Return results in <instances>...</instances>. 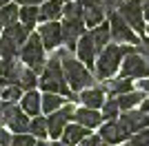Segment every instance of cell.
<instances>
[{
  "label": "cell",
  "mask_w": 149,
  "mask_h": 146,
  "mask_svg": "<svg viewBox=\"0 0 149 146\" xmlns=\"http://www.w3.org/2000/svg\"><path fill=\"white\" fill-rule=\"evenodd\" d=\"M145 18L149 20V7H145Z\"/></svg>",
  "instance_id": "obj_44"
},
{
  "label": "cell",
  "mask_w": 149,
  "mask_h": 146,
  "mask_svg": "<svg viewBox=\"0 0 149 146\" xmlns=\"http://www.w3.org/2000/svg\"><path fill=\"white\" fill-rule=\"evenodd\" d=\"M87 135H89V128L76 122V124H67V126H65V131H62V140L76 146V144H80Z\"/></svg>",
  "instance_id": "obj_20"
},
{
  "label": "cell",
  "mask_w": 149,
  "mask_h": 146,
  "mask_svg": "<svg viewBox=\"0 0 149 146\" xmlns=\"http://www.w3.org/2000/svg\"><path fill=\"white\" fill-rule=\"evenodd\" d=\"M5 38H9L11 42H16L20 47V44H25L27 42V38L31 36V29H27L25 24H18V22H13L9 24V27H5V33H2Z\"/></svg>",
  "instance_id": "obj_22"
},
{
  "label": "cell",
  "mask_w": 149,
  "mask_h": 146,
  "mask_svg": "<svg viewBox=\"0 0 149 146\" xmlns=\"http://www.w3.org/2000/svg\"><path fill=\"white\" fill-rule=\"evenodd\" d=\"M89 33H91V40H93V44H96V51H98V53L109 44V40H111V27H109V22H100L98 27H93Z\"/></svg>",
  "instance_id": "obj_18"
},
{
  "label": "cell",
  "mask_w": 149,
  "mask_h": 146,
  "mask_svg": "<svg viewBox=\"0 0 149 146\" xmlns=\"http://www.w3.org/2000/svg\"><path fill=\"white\" fill-rule=\"evenodd\" d=\"M74 120L78 122V124H82V126L87 128H96L102 124V113H98V109H89V106H82V109H76V115Z\"/></svg>",
  "instance_id": "obj_16"
},
{
  "label": "cell",
  "mask_w": 149,
  "mask_h": 146,
  "mask_svg": "<svg viewBox=\"0 0 149 146\" xmlns=\"http://www.w3.org/2000/svg\"><path fill=\"white\" fill-rule=\"evenodd\" d=\"M76 102H80L82 106H89V109H102V104H105V89L102 86H87V89L80 91Z\"/></svg>",
  "instance_id": "obj_15"
},
{
  "label": "cell",
  "mask_w": 149,
  "mask_h": 146,
  "mask_svg": "<svg viewBox=\"0 0 149 146\" xmlns=\"http://www.w3.org/2000/svg\"><path fill=\"white\" fill-rule=\"evenodd\" d=\"M100 137L107 142V144H120L129 137V133L125 131V126L120 124V120H107V124H100Z\"/></svg>",
  "instance_id": "obj_13"
},
{
  "label": "cell",
  "mask_w": 149,
  "mask_h": 146,
  "mask_svg": "<svg viewBox=\"0 0 149 146\" xmlns=\"http://www.w3.org/2000/svg\"><path fill=\"white\" fill-rule=\"evenodd\" d=\"M62 7H65V0H45L42 7H40V20H58L62 16Z\"/></svg>",
  "instance_id": "obj_21"
},
{
  "label": "cell",
  "mask_w": 149,
  "mask_h": 146,
  "mask_svg": "<svg viewBox=\"0 0 149 146\" xmlns=\"http://www.w3.org/2000/svg\"><path fill=\"white\" fill-rule=\"evenodd\" d=\"M51 146H74V144H69V142H65V140H54V144H51Z\"/></svg>",
  "instance_id": "obj_42"
},
{
  "label": "cell",
  "mask_w": 149,
  "mask_h": 146,
  "mask_svg": "<svg viewBox=\"0 0 149 146\" xmlns=\"http://www.w3.org/2000/svg\"><path fill=\"white\" fill-rule=\"evenodd\" d=\"M147 33H149V27H147Z\"/></svg>",
  "instance_id": "obj_47"
},
{
  "label": "cell",
  "mask_w": 149,
  "mask_h": 146,
  "mask_svg": "<svg viewBox=\"0 0 149 146\" xmlns=\"http://www.w3.org/2000/svg\"><path fill=\"white\" fill-rule=\"evenodd\" d=\"M82 18H85V24L93 29V27H98L100 22H105V18H107V11L102 9V7H98L96 2H93V5L85 7V13H82Z\"/></svg>",
  "instance_id": "obj_23"
},
{
  "label": "cell",
  "mask_w": 149,
  "mask_h": 146,
  "mask_svg": "<svg viewBox=\"0 0 149 146\" xmlns=\"http://www.w3.org/2000/svg\"><path fill=\"white\" fill-rule=\"evenodd\" d=\"M0 124H5V100H0Z\"/></svg>",
  "instance_id": "obj_40"
},
{
  "label": "cell",
  "mask_w": 149,
  "mask_h": 146,
  "mask_svg": "<svg viewBox=\"0 0 149 146\" xmlns=\"http://www.w3.org/2000/svg\"><path fill=\"white\" fill-rule=\"evenodd\" d=\"M145 97H147V93H145V91H127V93H123V95L118 97L120 111H129V109L140 106V102H143Z\"/></svg>",
  "instance_id": "obj_24"
},
{
  "label": "cell",
  "mask_w": 149,
  "mask_h": 146,
  "mask_svg": "<svg viewBox=\"0 0 149 146\" xmlns=\"http://www.w3.org/2000/svg\"><path fill=\"white\" fill-rule=\"evenodd\" d=\"M38 73L33 71V69H25L22 71V75H20V86L25 89V91H31V89H36L38 86Z\"/></svg>",
  "instance_id": "obj_30"
},
{
  "label": "cell",
  "mask_w": 149,
  "mask_h": 146,
  "mask_svg": "<svg viewBox=\"0 0 149 146\" xmlns=\"http://www.w3.org/2000/svg\"><path fill=\"white\" fill-rule=\"evenodd\" d=\"M18 18H20V9H18L16 5H5V7H0V22H2V27L13 24Z\"/></svg>",
  "instance_id": "obj_27"
},
{
  "label": "cell",
  "mask_w": 149,
  "mask_h": 146,
  "mask_svg": "<svg viewBox=\"0 0 149 146\" xmlns=\"http://www.w3.org/2000/svg\"><path fill=\"white\" fill-rule=\"evenodd\" d=\"M20 53V47L16 42H11L9 38L2 36V40H0V58H16V55Z\"/></svg>",
  "instance_id": "obj_31"
},
{
  "label": "cell",
  "mask_w": 149,
  "mask_h": 146,
  "mask_svg": "<svg viewBox=\"0 0 149 146\" xmlns=\"http://www.w3.org/2000/svg\"><path fill=\"white\" fill-rule=\"evenodd\" d=\"M40 89L45 93H60V95L69 97V100H78V95L71 93V86H69L67 78H65V69H62V62H60V55L54 51L47 64H45V71L40 73Z\"/></svg>",
  "instance_id": "obj_1"
},
{
  "label": "cell",
  "mask_w": 149,
  "mask_h": 146,
  "mask_svg": "<svg viewBox=\"0 0 149 146\" xmlns=\"http://www.w3.org/2000/svg\"><path fill=\"white\" fill-rule=\"evenodd\" d=\"M109 27H111V40L118 44H138L140 36L129 27V22L118 11H109Z\"/></svg>",
  "instance_id": "obj_6"
},
{
  "label": "cell",
  "mask_w": 149,
  "mask_h": 146,
  "mask_svg": "<svg viewBox=\"0 0 149 146\" xmlns=\"http://www.w3.org/2000/svg\"><path fill=\"white\" fill-rule=\"evenodd\" d=\"M11 137H13L11 133H7L5 128L0 126V146H11Z\"/></svg>",
  "instance_id": "obj_38"
},
{
  "label": "cell",
  "mask_w": 149,
  "mask_h": 146,
  "mask_svg": "<svg viewBox=\"0 0 149 146\" xmlns=\"http://www.w3.org/2000/svg\"><path fill=\"white\" fill-rule=\"evenodd\" d=\"M45 44H42V38L40 33H31L27 38V42L22 44L20 49V60L25 62L29 69H33L36 73H42L45 71V64H47V58H45Z\"/></svg>",
  "instance_id": "obj_4"
},
{
  "label": "cell",
  "mask_w": 149,
  "mask_h": 146,
  "mask_svg": "<svg viewBox=\"0 0 149 146\" xmlns=\"http://www.w3.org/2000/svg\"><path fill=\"white\" fill-rule=\"evenodd\" d=\"M120 75L131 78V80L147 78V75H149V60L145 58L143 53H138L136 49L129 51L127 58L123 60V64H120Z\"/></svg>",
  "instance_id": "obj_7"
},
{
  "label": "cell",
  "mask_w": 149,
  "mask_h": 146,
  "mask_svg": "<svg viewBox=\"0 0 149 146\" xmlns=\"http://www.w3.org/2000/svg\"><path fill=\"white\" fill-rule=\"evenodd\" d=\"M136 51H138V53H143L145 58L149 60V38H145V36L140 38V42L136 44Z\"/></svg>",
  "instance_id": "obj_36"
},
{
  "label": "cell",
  "mask_w": 149,
  "mask_h": 146,
  "mask_svg": "<svg viewBox=\"0 0 149 146\" xmlns=\"http://www.w3.org/2000/svg\"><path fill=\"white\" fill-rule=\"evenodd\" d=\"M74 115H76L74 104H62L60 109H56L54 113H49L47 124H49V135L54 140H60L62 137V131H65V126H67L69 120H74Z\"/></svg>",
  "instance_id": "obj_8"
},
{
  "label": "cell",
  "mask_w": 149,
  "mask_h": 146,
  "mask_svg": "<svg viewBox=\"0 0 149 146\" xmlns=\"http://www.w3.org/2000/svg\"><path fill=\"white\" fill-rule=\"evenodd\" d=\"M78 146H107V142L102 140L100 135H91V133H89V135H87V137H85V140H82Z\"/></svg>",
  "instance_id": "obj_35"
},
{
  "label": "cell",
  "mask_w": 149,
  "mask_h": 146,
  "mask_svg": "<svg viewBox=\"0 0 149 146\" xmlns=\"http://www.w3.org/2000/svg\"><path fill=\"white\" fill-rule=\"evenodd\" d=\"M62 104H65V95L60 93H45L42 95V113H54L56 109H60Z\"/></svg>",
  "instance_id": "obj_26"
},
{
  "label": "cell",
  "mask_w": 149,
  "mask_h": 146,
  "mask_svg": "<svg viewBox=\"0 0 149 146\" xmlns=\"http://www.w3.org/2000/svg\"><path fill=\"white\" fill-rule=\"evenodd\" d=\"M102 117L105 120H118L120 115V104H118V97H109V100H105V104H102Z\"/></svg>",
  "instance_id": "obj_29"
},
{
  "label": "cell",
  "mask_w": 149,
  "mask_h": 146,
  "mask_svg": "<svg viewBox=\"0 0 149 146\" xmlns=\"http://www.w3.org/2000/svg\"><path fill=\"white\" fill-rule=\"evenodd\" d=\"M20 97H22V86L20 84H7L2 89V100L5 102H16Z\"/></svg>",
  "instance_id": "obj_32"
},
{
  "label": "cell",
  "mask_w": 149,
  "mask_h": 146,
  "mask_svg": "<svg viewBox=\"0 0 149 146\" xmlns=\"http://www.w3.org/2000/svg\"><path fill=\"white\" fill-rule=\"evenodd\" d=\"M118 120H120V124L125 126V131H127L129 135H134V133H138L140 128L149 126V117H147V113H145V111H138V109L125 111V113L118 117Z\"/></svg>",
  "instance_id": "obj_12"
},
{
  "label": "cell",
  "mask_w": 149,
  "mask_h": 146,
  "mask_svg": "<svg viewBox=\"0 0 149 146\" xmlns=\"http://www.w3.org/2000/svg\"><path fill=\"white\" fill-rule=\"evenodd\" d=\"M20 106H22V111H25L27 115L36 117L38 113L42 111V95H40L36 89H31V91H27L25 95L20 97Z\"/></svg>",
  "instance_id": "obj_17"
},
{
  "label": "cell",
  "mask_w": 149,
  "mask_h": 146,
  "mask_svg": "<svg viewBox=\"0 0 149 146\" xmlns=\"http://www.w3.org/2000/svg\"><path fill=\"white\" fill-rule=\"evenodd\" d=\"M116 146H118V144H116Z\"/></svg>",
  "instance_id": "obj_49"
},
{
  "label": "cell",
  "mask_w": 149,
  "mask_h": 146,
  "mask_svg": "<svg viewBox=\"0 0 149 146\" xmlns=\"http://www.w3.org/2000/svg\"><path fill=\"white\" fill-rule=\"evenodd\" d=\"M20 20H22V24H25L27 29H33L36 22L40 20V9H38L36 5L22 7V9H20Z\"/></svg>",
  "instance_id": "obj_25"
},
{
  "label": "cell",
  "mask_w": 149,
  "mask_h": 146,
  "mask_svg": "<svg viewBox=\"0 0 149 146\" xmlns=\"http://www.w3.org/2000/svg\"><path fill=\"white\" fill-rule=\"evenodd\" d=\"M36 144V135L31 133H16L11 137V146H33Z\"/></svg>",
  "instance_id": "obj_34"
},
{
  "label": "cell",
  "mask_w": 149,
  "mask_h": 146,
  "mask_svg": "<svg viewBox=\"0 0 149 146\" xmlns=\"http://www.w3.org/2000/svg\"><path fill=\"white\" fill-rule=\"evenodd\" d=\"M65 2H69V0H65Z\"/></svg>",
  "instance_id": "obj_48"
},
{
  "label": "cell",
  "mask_w": 149,
  "mask_h": 146,
  "mask_svg": "<svg viewBox=\"0 0 149 146\" xmlns=\"http://www.w3.org/2000/svg\"><path fill=\"white\" fill-rule=\"evenodd\" d=\"M40 38H42V44H45L47 51H56L62 44V22L47 20L40 27Z\"/></svg>",
  "instance_id": "obj_11"
},
{
  "label": "cell",
  "mask_w": 149,
  "mask_h": 146,
  "mask_svg": "<svg viewBox=\"0 0 149 146\" xmlns=\"http://www.w3.org/2000/svg\"><path fill=\"white\" fill-rule=\"evenodd\" d=\"M56 53L60 55L62 69H65V78H67L71 91H82V89H87V86H93L96 75L89 73V67L82 64L80 58H74V51H69L67 47H62Z\"/></svg>",
  "instance_id": "obj_2"
},
{
  "label": "cell",
  "mask_w": 149,
  "mask_h": 146,
  "mask_svg": "<svg viewBox=\"0 0 149 146\" xmlns=\"http://www.w3.org/2000/svg\"><path fill=\"white\" fill-rule=\"evenodd\" d=\"M33 146H51V144H47V142H36Z\"/></svg>",
  "instance_id": "obj_43"
},
{
  "label": "cell",
  "mask_w": 149,
  "mask_h": 146,
  "mask_svg": "<svg viewBox=\"0 0 149 146\" xmlns=\"http://www.w3.org/2000/svg\"><path fill=\"white\" fill-rule=\"evenodd\" d=\"M29 133L36 135V137H40V140L47 137V135H49V124H47V120L40 117V115H36L31 120V124H29Z\"/></svg>",
  "instance_id": "obj_28"
},
{
  "label": "cell",
  "mask_w": 149,
  "mask_h": 146,
  "mask_svg": "<svg viewBox=\"0 0 149 146\" xmlns=\"http://www.w3.org/2000/svg\"><path fill=\"white\" fill-rule=\"evenodd\" d=\"M136 49V44H107L102 51L98 53V60H96V67H93V75H96V80H107V78H113V73L120 69V64H123V58L129 51H134Z\"/></svg>",
  "instance_id": "obj_3"
},
{
  "label": "cell",
  "mask_w": 149,
  "mask_h": 146,
  "mask_svg": "<svg viewBox=\"0 0 149 146\" xmlns=\"http://www.w3.org/2000/svg\"><path fill=\"white\" fill-rule=\"evenodd\" d=\"M0 31H2V22H0Z\"/></svg>",
  "instance_id": "obj_46"
},
{
  "label": "cell",
  "mask_w": 149,
  "mask_h": 146,
  "mask_svg": "<svg viewBox=\"0 0 149 146\" xmlns=\"http://www.w3.org/2000/svg\"><path fill=\"white\" fill-rule=\"evenodd\" d=\"M85 18L82 16H76V18H62V44L69 49V51H76V44H78V38L85 33Z\"/></svg>",
  "instance_id": "obj_10"
},
{
  "label": "cell",
  "mask_w": 149,
  "mask_h": 146,
  "mask_svg": "<svg viewBox=\"0 0 149 146\" xmlns=\"http://www.w3.org/2000/svg\"><path fill=\"white\" fill-rule=\"evenodd\" d=\"M129 146H149V126H145L138 133L129 135Z\"/></svg>",
  "instance_id": "obj_33"
},
{
  "label": "cell",
  "mask_w": 149,
  "mask_h": 146,
  "mask_svg": "<svg viewBox=\"0 0 149 146\" xmlns=\"http://www.w3.org/2000/svg\"><path fill=\"white\" fill-rule=\"evenodd\" d=\"M18 5H22V7H27V5H38V0H16Z\"/></svg>",
  "instance_id": "obj_41"
},
{
  "label": "cell",
  "mask_w": 149,
  "mask_h": 146,
  "mask_svg": "<svg viewBox=\"0 0 149 146\" xmlns=\"http://www.w3.org/2000/svg\"><path fill=\"white\" fill-rule=\"evenodd\" d=\"M138 89H140V91H145V93L149 95V75H147V78H140V80H138Z\"/></svg>",
  "instance_id": "obj_39"
},
{
  "label": "cell",
  "mask_w": 149,
  "mask_h": 146,
  "mask_svg": "<svg viewBox=\"0 0 149 146\" xmlns=\"http://www.w3.org/2000/svg\"><path fill=\"white\" fill-rule=\"evenodd\" d=\"M98 7H102L107 11V16H109V11H113V7H116V0H93Z\"/></svg>",
  "instance_id": "obj_37"
},
{
  "label": "cell",
  "mask_w": 149,
  "mask_h": 146,
  "mask_svg": "<svg viewBox=\"0 0 149 146\" xmlns=\"http://www.w3.org/2000/svg\"><path fill=\"white\" fill-rule=\"evenodd\" d=\"M5 124L11 133H29V115L22 106H16L13 102H5Z\"/></svg>",
  "instance_id": "obj_9"
},
{
  "label": "cell",
  "mask_w": 149,
  "mask_h": 146,
  "mask_svg": "<svg viewBox=\"0 0 149 146\" xmlns=\"http://www.w3.org/2000/svg\"><path fill=\"white\" fill-rule=\"evenodd\" d=\"M96 53H98V51H96V44H93V40H91V33L85 31V33L78 38L76 55H78V58H80L89 69H93V67H96Z\"/></svg>",
  "instance_id": "obj_14"
},
{
  "label": "cell",
  "mask_w": 149,
  "mask_h": 146,
  "mask_svg": "<svg viewBox=\"0 0 149 146\" xmlns=\"http://www.w3.org/2000/svg\"><path fill=\"white\" fill-rule=\"evenodd\" d=\"M116 11L123 16L127 22H129V27L134 31H136L138 36L143 38L145 31H147V27H145V7L138 2V0H116Z\"/></svg>",
  "instance_id": "obj_5"
},
{
  "label": "cell",
  "mask_w": 149,
  "mask_h": 146,
  "mask_svg": "<svg viewBox=\"0 0 149 146\" xmlns=\"http://www.w3.org/2000/svg\"><path fill=\"white\" fill-rule=\"evenodd\" d=\"M5 5H9V0H0V7H5Z\"/></svg>",
  "instance_id": "obj_45"
},
{
  "label": "cell",
  "mask_w": 149,
  "mask_h": 146,
  "mask_svg": "<svg viewBox=\"0 0 149 146\" xmlns=\"http://www.w3.org/2000/svg\"><path fill=\"white\" fill-rule=\"evenodd\" d=\"M102 89H105V93H109V95H123V93L131 91V78H125V75L113 78V80L107 78Z\"/></svg>",
  "instance_id": "obj_19"
}]
</instances>
